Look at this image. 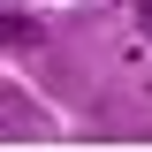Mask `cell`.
I'll return each instance as SVG.
<instances>
[{
	"label": "cell",
	"mask_w": 152,
	"mask_h": 152,
	"mask_svg": "<svg viewBox=\"0 0 152 152\" xmlns=\"http://www.w3.org/2000/svg\"><path fill=\"white\" fill-rule=\"evenodd\" d=\"M137 23H145V31H152V0H137Z\"/></svg>",
	"instance_id": "1"
}]
</instances>
